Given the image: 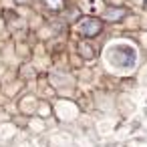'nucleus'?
Here are the masks:
<instances>
[{
    "label": "nucleus",
    "instance_id": "nucleus-1",
    "mask_svg": "<svg viewBox=\"0 0 147 147\" xmlns=\"http://www.w3.org/2000/svg\"><path fill=\"white\" fill-rule=\"evenodd\" d=\"M107 59H109V63H111L113 67H117V69H131V67H135V63H137V53H135V49H133L131 45L119 42V45L109 47Z\"/></svg>",
    "mask_w": 147,
    "mask_h": 147
},
{
    "label": "nucleus",
    "instance_id": "nucleus-2",
    "mask_svg": "<svg viewBox=\"0 0 147 147\" xmlns=\"http://www.w3.org/2000/svg\"><path fill=\"white\" fill-rule=\"evenodd\" d=\"M77 32L83 36V38H95L103 32V20L97 18V16H87L83 20H79L77 24Z\"/></svg>",
    "mask_w": 147,
    "mask_h": 147
},
{
    "label": "nucleus",
    "instance_id": "nucleus-3",
    "mask_svg": "<svg viewBox=\"0 0 147 147\" xmlns=\"http://www.w3.org/2000/svg\"><path fill=\"white\" fill-rule=\"evenodd\" d=\"M125 16H127V8H121V6H113L105 10V20L109 22H121Z\"/></svg>",
    "mask_w": 147,
    "mask_h": 147
},
{
    "label": "nucleus",
    "instance_id": "nucleus-4",
    "mask_svg": "<svg viewBox=\"0 0 147 147\" xmlns=\"http://www.w3.org/2000/svg\"><path fill=\"white\" fill-rule=\"evenodd\" d=\"M79 55H81L83 59H93L97 53L93 51V47H91L89 42H79Z\"/></svg>",
    "mask_w": 147,
    "mask_h": 147
},
{
    "label": "nucleus",
    "instance_id": "nucleus-5",
    "mask_svg": "<svg viewBox=\"0 0 147 147\" xmlns=\"http://www.w3.org/2000/svg\"><path fill=\"white\" fill-rule=\"evenodd\" d=\"M42 2H45L47 8H51V10H61V8L65 6V0H42Z\"/></svg>",
    "mask_w": 147,
    "mask_h": 147
},
{
    "label": "nucleus",
    "instance_id": "nucleus-6",
    "mask_svg": "<svg viewBox=\"0 0 147 147\" xmlns=\"http://www.w3.org/2000/svg\"><path fill=\"white\" fill-rule=\"evenodd\" d=\"M85 8L87 12H95L101 8V0H85Z\"/></svg>",
    "mask_w": 147,
    "mask_h": 147
},
{
    "label": "nucleus",
    "instance_id": "nucleus-7",
    "mask_svg": "<svg viewBox=\"0 0 147 147\" xmlns=\"http://www.w3.org/2000/svg\"><path fill=\"white\" fill-rule=\"evenodd\" d=\"M18 4H26V2H32V0H16Z\"/></svg>",
    "mask_w": 147,
    "mask_h": 147
},
{
    "label": "nucleus",
    "instance_id": "nucleus-8",
    "mask_svg": "<svg viewBox=\"0 0 147 147\" xmlns=\"http://www.w3.org/2000/svg\"><path fill=\"white\" fill-rule=\"evenodd\" d=\"M145 8H147V0H145Z\"/></svg>",
    "mask_w": 147,
    "mask_h": 147
}]
</instances>
